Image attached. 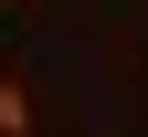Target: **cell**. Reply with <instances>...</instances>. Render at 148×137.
Returning a JSON list of instances; mask_svg holds the SVG:
<instances>
[{"mask_svg": "<svg viewBox=\"0 0 148 137\" xmlns=\"http://www.w3.org/2000/svg\"><path fill=\"white\" fill-rule=\"evenodd\" d=\"M32 127V85H21V74H0V137H21Z\"/></svg>", "mask_w": 148, "mask_h": 137, "instance_id": "cell-1", "label": "cell"}, {"mask_svg": "<svg viewBox=\"0 0 148 137\" xmlns=\"http://www.w3.org/2000/svg\"><path fill=\"white\" fill-rule=\"evenodd\" d=\"M11 11H32V0H11Z\"/></svg>", "mask_w": 148, "mask_h": 137, "instance_id": "cell-2", "label": "cell"}]
</instances>
